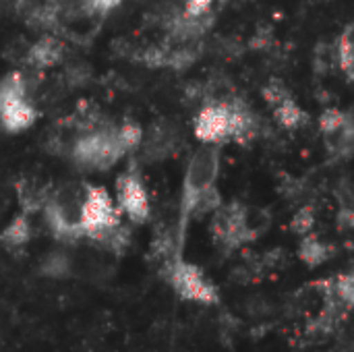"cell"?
<instances>
[{
  "label": "cell",
  "instance_id": "ac0fdd59",
  "mask_svg": "<svg viewBox=\"0 0 354 352\" xmlns=\"http://www.w3.org/2000/svg\"><path fill=\"white\" fill-rule=\"evenodd\" d=\"M351 122H353L351 114H346V112H342V110H338V108H328V110H324L322 116H319V129H322L324 135L336 133V131L344 129V127L351 124Z\"/></svg>",
  "mask_w": 354,
  "mask_h": 352
},
{
  "label": "cell",
  "instance_id": "30bf717a",
  "mask_svg": "<svg viewBox=\"0 0 354 352\" xmlns=\"http://www.w3.org/2000/svg\"><path fill=\"white\" fill-rule=\"evenodd\" d=\"M64 56V46L60 39H56L54 35H44L39 37L25 56V62L33 68H50L54 64H58Z\"/></svg>",
  "mask_w": 354,
  "mask_h": 352
},
{
  "label": "cell",
  "instance_id": "603a6c76",
  "mask_svg": "<svg viewBox=\"0 0 354 352\" xmlns=\"http://www.w3.org/2000/svg\"><path fill=\"white\" fill-rule=\"evenodd\" d=\"M185 2H187L185 12L191 15V17H199V15L209 12V6H212L214 0H185Z\"/></svg>",
  "mask_w": 354,
  "mask_h": 352
},
{
  "label": "cell",
  "instance_id": "d6986e66",
  "mask_svg": "<svg viewBox=\"0 0 354 352\" xmlns=\"http://www.w3.org/2000/svg\"><path fill=\"white\" fill-rule=\"evenodd\" d=\"M116 133H118V141L124 151L139 147V143L143 141V129L135 120H124L120 127H116Z\"/></svg>",
  "mask_w": 354,
  "mask_h": 352
},
{
  "label": "cell",
  "instance_id": "ba28073f",
  "mask_svg": "<svg viewBox=\"0 0 354 352\" xmlns=\"http://www.w3.org/2000/svg\"><path fill=\"white\" fill-rule=\"evenodd\" d=\"M195 135L201 143L222 145L232 141V110L230 100H212L195 116Z\"/></svg>",
  "mask_w": 354,
  "mask_h": 352
},
{
  "label": "cell",
  "instance_id": "7c38bea8",
  "mask_svg": "<svg viewBox=\"0 0 354 352\" xmlns=\"http://www.w3.org/2000/svg\"><path fill=\"white\" fill-rule=\"evenodd\" d=\"M52 187L48 185H41L37 180H27L23 178L19 185H17V197H19V205L23 210V214H33V212H39L50 195Z\"/></svg>",
  "mask_w": 354,
  "mask_h": 352
},
{
  "label": "cell",
  "instance_id": "6da1fadb",
  "mask_svg": "<svg viewBox=\"0 0 354 352\" xmlns=\"http://www.w3.org/2000/svg\"><path fill=\"white\" fill-rule=\"evenodd\" d=\"M83 199H85V183H66L50 191L41 210L54 239L62 243H77L79 239H83V230H81Z\"/></svg>",
  "mask_w": 354,
  "mask_h": 352
},
{
  "label": "cell",
  "instance_id": "8992f818",
  "mask_svg": "<svg viewBox=\"0 0 354 352\" xmlns=\"http://www.w3.org/2000/svg\"><path fill=\"white\" fill-rule=\"evenodd\" d=\"M212 239L214 243L224 251H234L245 243H251L257 239V234L251 230L247 222V205L239 201L222 203L212 214Z\"/></svg>",
  "mask_w": 354,
  "mask_h": 352
},
{
  "label": "cell",
  "instance_id": "277c9868",
  "mask_svg": "<svg viewBox=\"0 0 354 352\" xmlns=\"http://www.w3.org/2000/svg\"><path fill=\"white\" fill-rule=\"evenodd\" d=\"M162 278H166L172 290L185 301L199 305H216L220 301L216 284L209 278H205L201 268L180 259V255H174L170 261L162 266Z\"/></svg>",
  "mask_w": 354,
  "mask_h": 352
},
{
  "label": "cell",
  "instance_id": "e0dca14e",
  "mask_svg": "<svg viewBox=\"0 0 354 352\" xmlns=\"http://www.w3.org/2000/svg\"><path fill=\"white\" fill-rule=\"evenodd\" d=\"M334 56H336L338 66L346 73V77H348V79H353V64H354L353 25H348V27L342 31V35L338 37L336 48H334Z\"/></svg>",
  "mask_w": 354,
  "mask_h": 352
},
{
  "label": "cell",
  "instance_id": "7a4b0ae2",
  "mask_svg": "<svg viewBox=\"0 0 354 352\" xmlns=\"http://www.w3.org/2000/svg\"><path fill=\"white\" fill-rule=\"evenodd\" d=\"M220 172V145H203L197 149L185 170L183 178V195H180V234L193 216V207L199 197L216 187V178Z\"/></svg>",
  "mask_w": 354,
  "mask_h": 352
},
{
  "label": "cell",
  "instance_id": "3957f363",
  "mask_svg": "<svg viewBox=\"0 0 354 352\" xmlns=\"http://www.w3.org/2000/svg\"><path fill=\"white\" fill-rule=\"evenodd\" d=\"M127 151L118 141L116 127L100 124L91 131H85L71 145V158L81 170L104 172L110 170Z\"/></svg>",
  "mask_w": 354,
  "mask_h": 352
},
{
  "label": "cell",
  "instance_id": "2e32d148",
  "mask_svg": "<svg viewBox=\"0 0 354 352\" xmlns=\"http://www.w3.org/2000/svg\"><path fill=\"white\" fill-rule=\"evenodd\" d=\"M21 98H27V81L23 73L12 71L0 79V108Z\"/></svg>",
  "mask_w": 354,
  "mask_h": 352
},
{
  "label": "cell",
  "instance_id": "52a82bcc",
  "mask_svg": "<svg viewBox=\"0 0 354 352\" xmlns=\"http://www.w3.org/2000/svg\"><path fill=\"white\" fill-rule=\"evenodd\" d=\"M116 205L135 224L147 222V218L151 214L149 195L143 185L141 172L135 164H131L127 168V172H122L116 178Z\"/></svg>",
  "mask_w": 354,
  "mask_h": 352
},
{
  "label": "cell",
  "instance_id": "5bb4252c",
  "mask_svg": "<svg viewBox=\"0 0 354 352\" xmlns=\"http://www.w3.org/2000/svg\"><path fill=\"white\" fill-rule=\"evenodd\" d=\"M31 241V224L27 214H17L10 224L2 230L0 234V243L8 249V251H19L23 249L27 243Z\"/></svg>",
  "mask_w": 354,
  "mask_h": 352
},
{
  "label": "cell",
  "instance_id": "44dd1931",
  "mask_svg": "<svg viewBox=\"0 0 354 352\" xmlns=\"http://www.w3.org/2000/svg\"><path fill=\"white\" fill-rule=\"evenodd\" d=\"M261 95H263V100L274 108L276 104H280V102H284L286 98H290V91H288L286 85H282L280 81H270V83L263 87Z\"/></svg>",
  "mask_w": 354,
  "mask_h": 352
},
{
  "label": "cell",
  "instance_id": "7402d4cb",
  "mask_svg": "<svg viewBox=\"0 0 354 352\" xmlns=\"http://www.w3.org/2000/svg\"><path fill=\"white\" fill-rule=\"evenodd\" d=\"M83 2L89 12H108L114 6H118L122 0H83Z\"/></svg>",
  "mask_w": 354,
  "mask_h": 352
},
{
  "label": "cell",
  "instance_id": "9a60e30c",
  "mask_svg": "<svg viewBox=\"0 0 354 352\" xmlns=\"http://www.w3.org/2000/svg\"><path fill=\"white\" fill-rule=\"evenodd\" d=\"M274 120H276L282 129L295 131V129H299L303 122H307V112H303V108H301V106L292 100V95H290V98H286L284 102H280V104L274 106Z\"/></svg>",
  "mask_w": 354,
  "mask_h": 352
},
{
  "label": "cell",
  "instance_id": "8fae6325",
  "mask_svg": "<svg viewBox=\"0 0 354 352\" xmlns=\"http://www.w3.org/2000/svg\"><path fill=\"white\" fill-rule=\"evenodd\" d=\"M35 118H37V110L33 108V104L27 102V98L15 100L0 108V124L8 133H19L29 129L35 122Z\"/></svg>",
  "mask_w": 354,
  "mask_h": 352
},
{
  "label": "cell",
  "instance_id": "4fadbf2b",
  "mask_svg": "<svg viewBox=\"0 0 354 352\" xmlns=\"http://www.w3.org/2000/svg\"><path fill=\"white\" fill-rule=\"evenodd\" d=\"M332 255H334V247L328 245L326 241H322L317 234H311V232L305 234L301 245H299V257L309 268H317V266L326 263Z\"/></svg>",
  "mask_w": 354,
  "mask_h": 352
},
{
  "label": "cell",
  "instance_id": "5b68a950",
  "mask_svg": "<svg viewBox=\"0 0 354 352\" xmlns=\"http://www.w3.org/2000/svg\"><path fill=\"white\" fill-rule=\"evenodd\" d=\"M122 212L112 201L110 193L104 187L87 185L85 183V199H83V214H81V230L83 239L93 243H102L118 224Z\"/></svg>",
  "mask_w": 354,
  "mask_h": 352
},
{
  "label": "cell",
  "instance_id": "9c48e42d",
  "mask_svg": "<svg viewBox=\"0 0 354 352\" xmlns=\"http://www.w3.org/2000/svg\"><path fill=\"white\" fill-rule=\"evenodd\" d=\"M180 143V131L174 124L158 122L151 127L145 145H143V158L147 162H160L174 154V149Z\"/></svg>",
  "mask_w": 354,
  "mask_h": 352
},
{
  "label": "cell",
  "instance_id": "ffe728a7",
  "mask_svg": "<svg viewBox=\"0 0 354 352\" xmlns=\"http://www.w3.org/2000/svg\"><path fill=\"white\" fill-rule=\"evenodd\" d=\"M313 226H315V212H313L311 205L301 207V210L295 214L292 222H290V230H292L295 234H299V237L309 234V232L313 230Z\"/></svg>",
  "mask_w": 354,
  "mask_h": 352
}]
</instances>
